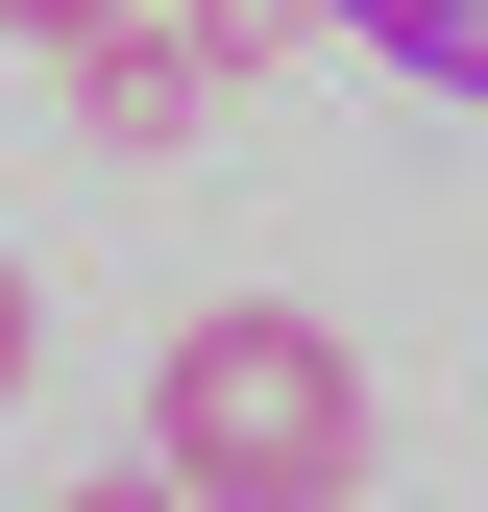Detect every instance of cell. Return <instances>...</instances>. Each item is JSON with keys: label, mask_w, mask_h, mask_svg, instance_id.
<instances>
[{"label": "cell", "mask_w": 488, "mask_h": 512, "mask_svg": "<svg viewBox=\"0 0 488 512\" xmlns=\"http://www.w3.org/2000/svg\"><path fill=\"white\" fill-rule=\"evenodd\" d=\"M74 122H98V147H196V122H220V74H196V25L147 0V25H122L98 74H74Z\"/></svg>", "instance_id": "obj_2"}, {"label": "cell", "mask_w": 488, "mask_h": 512, "mask_svg": "<svg viewBox=\"0 0 488 512\" xmlns=\"http://www.w3.org/2000/svg\"><path fill=\"white\" fill-rule=\"evenodd\" d=\"M171 25H196V74L244 98V74H269V49H318V0H171Z\"/></svg>", "instance_id": "obj_4"}, {"label": "cell", "mask_w": 488, "mask_h": 512, "mask_svg": "<svg viewBox=\"0 0 488 512\" xmlns=\"http://www.w3.org/2000/svg\"><path fill=\"white\" fill-rule=\"evenodd\" d=\"M49 512H196V488H171V464H98V488H49Z\"/></svg>", "instance_id": "obj_7"}, {"label": "cell", "mask_w": 488, "mask_h": 512, "mask_svg": "<svg viewBox=\"0 0 488 512\" xmlns=\"http://www.w3.org/2000/svg\"><path fill=\"white\" fill-rule=\"evenodd\" d=\"M25 366H49V293H25V244H0V415H25Z\"/></svg>", "instance_id": "obj_6"}, {"label": "cell", "mask_w": 488, "mask_h": 512, "mask_svg": "<svg viewBox=\"0 0 488 512\" xmlns=\"http://www.w3.org/2000/svg\"><path fill=\"white\" fill-rule=\"evenodd\" d=\"M318 25H366L391 74H440V98H488V0H318Z\"/></svg>", "instance_id": "obj_3"}, {"label": "cell", "mask_w": 488, "mask_h": 512, "mask_svg": "<svg viewBox=\"0 0 488 512\" xmlns=\"http://www.w3.org/2000/svg\"><path fill=\"white\" fill-rule=\"evenodd\" d=\"M122 25H147V0H0V49H49V74H98Z\"/></svg>", "instance_id": "obj_5"}, {"label": "cell", "mask_w": 488, "mask_h": 512, "mask_svg": "<svg viewBox=\"0 0 488 512\" xmlns=\"http://www.w3.org/2000/svg\"><path fill=\"white\" fill-rule=\"evenodd\" d=\"M147 464L196 512H342L366 488V342L293 293H196L147 342Z\"/></svg>", "instance_id": "obj_1"}]
</instances>
